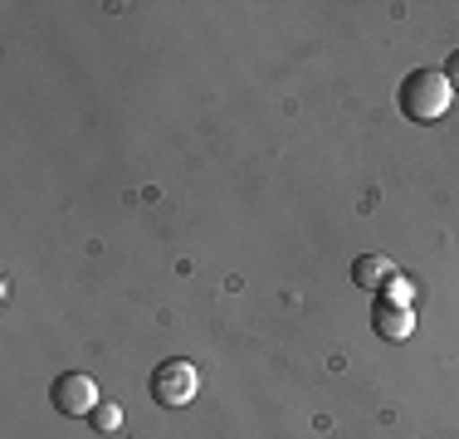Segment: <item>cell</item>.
I'll return each mask as SVG.
<instances>
[{"instance_id": "cell-1", "label": "cell", "mask_w": 459, "mask_h": 439, "mask_svg": "<svg viewBox=\"0 0 459 439\" xmlns=\"http://www.w3.org/2000/svg\"><path fill=\"white\" fill-rule=\"evenodd\" d=\"M450 103H455V83L445 79V69H415L401 83V113L411 123H435V117L450 113Z\"/></svg>"}, {"instance_id": "cell-3", "label": "cell", "mask_w": 459, "mask_h": 439, "mask_svg": "<svg viewBox=\"0 0 459 439\" xmlns=\"http://www.w3.org/2000/svg\"><path fill=\"white\" fill-rule=\"evenodd\" d=\"M49 400H54L59 415H93V405L103 400V395H98L93 376H83V371H64V376L54 381Z\"/></svg>"}, {"instance_id": "cell-6", "label": "cell", "mask_w": 459, "mask_h": 439, "mask_svg": "<svg viewBox=\"0 0 459 439\" xmlns=\"http://www.w3.org/2000/svg\"><path fill=\"white\" fill-rule=\"evenodd\" d=\"M89 420H93L98 435H113V430H123V405H117V400H98Z\"/></svg>"}, {"instance_id": "cell-7", "label": "cell", "mask_w": 459, "mask_h": 439, "mask_svg": "<svg viewBox=\"0 0 459 439\" xmlns=\"http://www.w3.org/2000/svg\"><path fill=\"white\" fill-rule=\"evenodd\" d=\"M381 298H386V303H401V307H411V298H415V283L406 279V273H396V279H391L386 288H381Z\"/></svg>"}, {"instance_id": "cell-5", "label": "cell", "mask_w": 459, "mask_h": 439, "mask_svg": "<svg viewBox=\"0 0 459 439\" xmlns=\"http://www.w3.org/2000/svg\"><path fill=\"white\" fill-rule=\"evenodd\" d=\"M391 279H396V263H391L386 254H362L352 263V283H357V288H367V293H381Z\"/></svg>"}, {"instance_id": "cell-4", "label": "cell", "mask_w": 459, "mask_h": 439, "mask_svg": "<svg viewBox=\"0 0 459 439\" xmlns=\"http://www.w3.org/2000/svg\"><path fill=\"white\" fill-rule=\"evenodd\" d=\"M371 327H377L381 337H391V342H406V337L415 332V313H411V307H401V303L381 298L377 313H371Z\"/></svg>"}, {"instance_id": "cell-8", "label": "cell", "mask_w": 459, "mask_h": 439, "mask_svg": "<svg viewBox=\"0 0 459 439\" xmlns=\"http://www.w3.org/2000/svg\"><path fill=\"white\" fill-rule=\"evenodd\" d=\"M445 79H450V83L459 88V49L450 54V64H445Z\"/></svg>"}, {"instance_id": "cell-2", "label": "cell", "mask_w": 459, "mask_h": 439, "mask_svg": "<svg viewBox=\"0 0 459 439\" xmlns=\"http://www.w3.org/2000/svg\"><path fill=\"white\" fill-rule=\"evenodd\" d=\"M195 391H201V376H195V366L186 357L157 361V371H152V400H157V405L181 410V405L195 400Z\"/></svg>"}]
</instances>
